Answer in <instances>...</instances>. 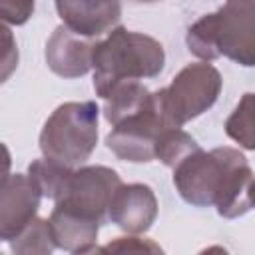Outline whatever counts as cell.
Segmentation results:
<instances>
[{
	"mask_svg": "<svg viewBox=\"0 0 255 255\" xmlns=\"http://www.w3.org/2000/svg\"><path fill=\"white\" fill-rule=\"evenodd\" d=\"M255 173L247 157L235 147H201L173 167V185L179 197L193 207H215L225 219L253 209L251 189Z\"/></svg>",
	"mask_w": 255,
	"mask_h": 255,
	"instance_id": "1",
	"label": "cell"
},
{
	"mask_svg": "<svg viewBox=\"0 0 255 255\" xmlns=\"http://www.w3.org/2000/svg\"><path fill=\"white\" fill-rule=\"evenodd\" d=\"M187 50L203 62L221 56L255 66V0H225L221 8L195 20L185 34Z\"/></svg>",
	"mask_w": 255,
	"mask_h": 255,
	"instance_id": "2",
	"label": "cell"
},
{
	"mask_svg": "<svg viewBox=\"0 0 255 255\" xmlns=\"http://www.w3.org/2000/svg\"><path fill=\"white\" fill-rule=\"evenodd\" d=\"M163 66L165 52L155 38L116 26L104 40L96 42L94 90L102 98L114 84L159 76Z\"/></svg>",
	"mask_w": 255,
	"mask_h": 255,
	"instance_id": "3",
	"label": "cell"
},
{
	"mask_svg": "<svg viewBox=\"0 0 255 255\" xmlns=\"http://www.w3.org/2000/svg\"><path fill=\"white\" fill-rule=\"evenodd\" d=\"M100 108L96 102H66L58 106L40 131V151L70 167L90 159L98 143Z\"/></svg>",
	"mask_w": 255,
	"mask_h": 255,
	"instance_id": "4",
	"label": "cell"
},
{
	"mask_svg": "<svg viewBox=\"0 0 255 255\" xmlns=\"http://www.w3.org/2000/svg\"><path fill=\"white\" fill-rule=\"evenodd\" d=\"M221 86L223 80L215 66L195 62L179 70L171 84L153 92V96L167 126L181 128L217 102Z\"/></svg>",
	"mask_w": 255,
	"mask_h": 255,
	"instance_id": "5",
	"label": "cell"
},
{
	"mask_svg": "<svg viewBox=\"0 0 255 255\" xmlns=\"http://www.w3.org/2000/svg\"><path fill=\"white\" fill-rule=\"evenodd\" d=\"M165 128L171 126L163 120L151 92L149 102L141 110L112 126V131L106 135V145L118 159L147 163L155 159V143Z\"/></svg>",
	"mask_w": 255,
	"mask_h": 255,
	"instance_id": "6",
	"label": "cell"
},
{
	"mask_svg": "<svg viewBox=\"0 0 255 255\" xmlns=\"http://www.w3.org/2000/svg\"><path fill=\"white\" fill-rule=\"evenodd\" d=\"M120 185H122V179L118 171L112 167H106V165L74 167L64 187V193L56 201L68 203L84 213H90L104 223L110 219L108 217L110 201Z\"/></svg>",
	"mask_w": 255,
	"mask_h": 255,
	"instance_id": "7",
	"label": "cell"
},
{
	"mask_svg": "<svg viewBox=\"0 0 255 255\" xmlns=\"http://www.w3.org/2000/svg\"><path fill=\"white\" fill-rule=\"evenodd\" d=\"M42 197V189L30 175H4L0 197V237L4 243L14 241L36 219Z\"/></svg>",
	"mask_w": 255,
	"mask_h": 255,
	"instance_id": "8",
	"label": "cell"
},
{
	"mask_svg": "<svg viewBox=\"0 0 255 255\" xmlns=\"http://www.w3.org/2000/svg\"><path fill=\"white\" fill-rule=\"evenodd\" d=\"M64 26L86 38L110 34L122 18L120 0H54Z\"/></svg>",
	"mask_w": 255,
	"mask_h": 255,
	"instance_id": "9",
	"label": "cell"
},
{
	"mask_svg": "<svg viewBox=\"0 0 255 255\" xmlns=\"http://www.w3.org/2000/svg\"><path fill=\"white\" fill-rule=\"evenodd\" d=\"M110 221L129 235L145 233L157 217V199L145 183H122L110 201Z\"/></svg>",
	"mask_w": 255,
	"mask_h": 255,
	"instance_id": "10",
	"label": "cell"
},
{
	"mask_svg": "<svg viewBox=\"0 0 255 255\" xmlns=\"http://www.w3.org/2000/svg\"><path fill=\"white\" fill-rule=\"evenodd\" d=\"M96 42L92 38L80 36L66 28L58 26L46 42V64L60 78H80L92 70Z\"/></svg>",
	"mask_w": 255,
	"mask_h": 255,
	"instance_id": "11",
	"label": "cell"
},
{
	"mask_svg": "<svg viewBox=\"0 0 255 255\" xmlns=\"http://www.w3.org/2000/svg\"><path fill=\"white\" fill-rule=\"evenodd\" d=\"M50 227L58 249L68 253H92L98 251V231L102 221L90 213H84L68 203L56 201L50 213Z\"/></svg>",
	"mask_w": 255,
	"mask_h": 255,
	"instance_id": "12",
	"label": "cell"
},
{
	"mask_svg": "<svg viewBox=\"0 0 255 255\" xmlns=\"http://www.w3.org/2000/svg\"><path fill=\"white\" fill-rule=\"evenodd\" d=\"M149 98H151V92L137 80L114 84L102 96V100H104V118L108 120V124L116 126L124 118L141 110L149 102Z\"/></svg>",
	"mask_w": 255,
	"mask_h": 255,
	"instance_id": "13",
	"label": "cell"
},
{
	"mask_svg": "<svg viewBox=\"0 0 255 255\" xmlns=\"http://www.w3.org/2000/svg\"><path fill=\"white\" fill-rule=\"evenodd\" d=\"M225 133L243 149L255 151V92L241 96L239 104L225 120Z\"/></svg>",
	"mask_w": 255,
	"mask_h": 255,
	"instance_id": "14",
	"label": "cell"
},
{
	"mask_svg": "<svg viewBox=\"0 0 255 255\" xmlns=\"http://www.w3.org/2000/svg\"><path fill=\"white\" fill-rule=\"evenodd\" d=\"M74 167L60 163L56 159L44 157V159H34L28 165V175L38 183V187L42 189L44 197L48 199H60V195L64 193V187L68 183V177L72 173Z\"/></svg>",
	"mask_w": 255,
	"mask_h": 255,
	"instance_id": "15",
	"label": "cell"
},
{
	"mask_svg": "<svg viewBox=\"0 0 255 255\" xmlns=\"http://www.w3.org/2000/svg\"><path fill=\"white\" fill-rule=\"evenodd\" d=\"M199 149V143L181 128H165L155 143V159L165 167H175L183 157Z\"/></svg>",
	"mask_w": 255,
	"mask_h": 255,
	"instance_id": "16",
	"label": "cell"
},
{
	"mask_svg": "<svg viewBox=\"0 0 255 255\" xmlns=\"http://www.w3.org/2000/svg\"><path fill=\"white\" fill-rule=\"evenodd\" d=\"M10 249L14 253H52L56 249L54 243V235H52V227L48 219H40L36 217L24 231L22 235H18L14 241H10Z\"/></svg>",
	"mask_w": 255,
	"mask_h": 255,
	"instance_id": "17",
	"label": "cell"
},
{
	"mask_svg": "<svg viewBox=\"0 0 255 255\" xmlns=\"http://www.w3.org/2000/svg\"><path fill=\"white\" fill-rule=\"evenodd\" d=\"M34 14V0H0V16L4 24L22 26Z\"/></svg>",
	"mask_w": 255,
	"mask_h": 255,
	"instance_id": "18",
	"label": "cell"
},
{
	"mask_svg": "<svg viewBox=\"0 0 255 255\" xmlns=\"http://www.w3.org/2000/svg\"><path fill=\"white\" fill-rule=\"evenodd\" d=\"M98 251H151L159 253L161 247L155 245L151 239H141V237H118L116 241H110L106 247H98Z\"/></svg>",
	"mask_w": 255,
	"mask_h": 255,
	"instance_id": "19",
	"label": "cell"
},
{
	"mask_svg": "<svg viewBox=\"0 0 255 255\" xmlns=\"http://www.w3.org/2000/svg\"><path fill=\"white\" fill-rule=\"evenodd\" d=\"M2 36H4V44H6V50L2 54V82H6L8 76L12 74V70L18 66V50H16V42L12 38L10 28L2 26Z\"/></svg>",
	"mask_w": 255,
	"mask_h": 255,
	"instance_id": "20",
	"label": "cell"
},
{
	"mask_svg": "<svg viewBox=\"0 0 255 255\" xmlns=\"http://www.w3.org/2000/svg\"><path fill=\"white\" fill-rule=\"evenodd\" d=\"M135 4H153V2H159V0H131Z\"/></svg>",
	"mask_w": 255,
	"mask_h": 255,
	"instance_id": "21",
	"label": "cell"
},
{
	"mask_svg": "<svg viewBox=\"0 0 255 255\" xmlns=\"http://www.w3.org/2000/svg\"><path fill=\"white\" fill-rule=\"evenodd\" d=\"M251 201H253V207H255V181H253V189H251Z\"/></svg>",
	"mask_w": 255,
	"mask_h": 255,
	"instance_id": "22",
	"label": "cell"
}]
</instances>
